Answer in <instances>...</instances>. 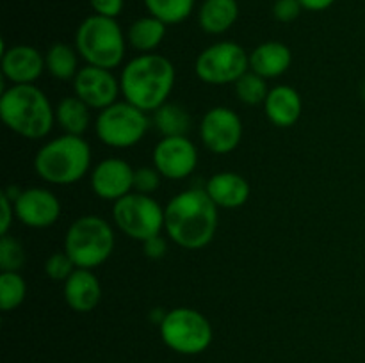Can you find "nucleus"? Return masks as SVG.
<instances>
[{
    "label": "nucleus",
    "mask_w": 365,
    "mask_h": 363,
    "mask_svg": "<svg viewBox=\"0 0 365 363\" xmlns=\"http://www.w3.org/2000/svg\"><path fill=\"white\" fill-rule=\"evenodd\" d=\"M25 260L24 244L9 233L0 235V273H20Z\"/></svg>",
    "instance_id": "c85d7f7f"
},
{
    "label": "nucleus",
    "mask_w": 365,
    "mask_h": 363,
    "mask_svg": "<svg viewBox=\"0 0 365 363\" xmlns=\"http://www.w3.org/2000/svg\"><path fill=\"white\" fill-rule=\"evenodd\" d=\"M198 148L187 135L160 137L152 153L153 167L168 180H185L198 166Z\"/></svg>",
    "instance_id": "f8f14e48"
},
{
    "label": "nucleus",
    "mask_w": 365,
    "mask_h": 363,
    "mask_svg": "<svg viewBox=\"0 0 365 363\" xmlns=\"http://www.w3.org/2000/svg\"><path fill=\"white\" fill-rule=\"evenodd\" d=\"M93 14L107 18H118L123 11L125 0H89Z\"/></svg>",
    "instance_id": "473e14b6"
},
{
    "label": "nucleus",
    "mask_w": 365,
    "mask_h": 363,
    "mask_svg": "<svg viewBox=\"0 0 365 363\" xmlns=\"http://www.w3.org/2000/svg\"><path fill=\"white\" fill-rule=\"evenodd\" d=\"M77 269L73 263V260L68 256V253L64 251H56L46 258L45 262V274L52 281H66L71 276V273Z\"/></svg>",
    "instance_id": "c756f323"
},
{
    "label": "nucleus",
    "mask_w": 365,
    "mask_h": 363,
    "mask_svg": "<svg viewBox=\"0 0 365 363\" xmlns=\"http://www.w3.org/2000/svg\"><path fill=\"white\" fill-rule=\"evenodd\" d=\"M166 347L177 354L196 356L205 352L214 340V327L202 312L189 306L170 310L159 324Z\"/></svg>",
    "instance_id": "0eeeda50"
},
{
    "label": "nucleus",
    "mask_w": 365,
    "mask_h": 363,
    "mask_svg": "<svg viewBox=\"0 0 365 363\" xmlns=\"http://www.w3.org/2000/svg\"><path fill=\"white\" fill-rule=\"evenodd\" d=\"M114 230L103 217L82 216L64 235V251L78 269H96L114 253Z\"/></svg>",
    "instance_id": "423d86ee"
},
{
    "label": "nucleus",
    "mask_w": 365,
    "mask_h": 363,
    "mask_svg": "<svg viewBox=\"0 0 365 363\" xmlns=\"http://www.w3.org/2000/svg\"><path fill=\"white\" fill-rule=\"evenodd\" d=\"M152 125L163 137H175V135H187L192 127V120L184 107L166 102L155 112H152Z\"/></svg>",
    "instance_id": "393cba45"
},
{
    "label": "nucleus",
    "mask_w": 365,
    "mask_h": 363,
    "mask_svg": "<svg viewBox=\"0 0 365 363\" xmlns=\"http://www.w3.org/2000/svg\"><path fill=\"white\" fill-rule=\"evenodd\" d=\"M4 125L24 139H45L56 125V107L36 84L9 85L0 95Z\"/></svg>",
    "instance_id": "7ed1b4c3"
},
{
    "label": "nucleus",
    "mask_w": 365,
    "mask_h": 363,
    "mask_svg": "<svg viewBox=\"0 0 365 363\" xmlns=\"http://www.w3.org/2000/svg\"><path fill=\"white\" fill-rule=\"evenodd\" d=\"M148 14L163 20L166 25H178L192 14L196 0H143Z\"/></svg>",
    "instance_id": "a878e982"
},
{
    "label": "nucleus",
    "mask_w": 365,
    "mask_h": 363,
    "mask_svg": "<svg viewBox=\"0 0 365 363\" xmlns=\"http://www.w3.org/2000/svg\"><path fill=\"white\" fill-rule=\"evenodd\" d=\"M134 167L120 157L100 160L89 174L93 194L103 201L116 203L134 191Z\"/></svg>",
    "instance_id": "2eb2a0df"
},
{
    "label": "nucleus",
    "mask_w": 365,
    "mask_h": 363,
    "mask_svg": "<svg viewBox=\"0 0 365 363\" xmlns=\"http://www.w3.org/2000/svg\"><path fill=\"white\" fill-rule=\"evenodd\" d=\"M0 205H2L0 235H7L9 233V228H11V224H13L14 217H16V214H14V203H13V199L6 194V192H2V194H0Z\"/></svg>",
    "instance_id": "f704fd0d"
},
{
    "label": "nucleus",
    "mask_w": 365,
    "mask_h": 363,
    "mask_svg": "<svg viewBox=\"0 0 365 363\" xmlns=\"http://www.w3.org/2000/svg\"><path fill=\"white\" fill-rule=\"evenodd\" d=\"M127 34L116 18L91 14L84 18L75 32V48L91 66L114 70L121 66L127 53Z\"/></svg>",
    "instance_id": "39448f33"
},
{
    "label": "nucleus",
    "mask_w": 365,
    "mask_h": 363,
    "mask_svg": "<svg viewBox=\"0 0 365 363\" xmlns=\"http://www.w3.org/2000/svg\"><path fill=\"white\" fill-rule=\"evenodd\" d=\"M203 189L210 196V199L216 203L217 209L227 210H234L246 205L250 194H252L248 180L242 174L234 173V171H221V173L212 174Z\"/></svg>",
    "instance_id": "6ab92c4d"
},
{
    "label": "nucleus",
    "mask_w": 365,
    "mask_h": 363,
    "mask_svg": "<svg viewBox=\"0 0 365 363\" xmlns=\"http://www.w3.org/2000/svg\"><path fill=\"white\" fill-rule=\"evenodd\" d=\"M220 210L205 189H185L164 206V231L171 242L196 251L214 241Z\"/></svg>",
    "instance_id": "f257e3e1"
},
{
    "label": "nucleus",
    "mask_w": 365,
    "mask_h": 363,
    "mask_svg": "<svg viewBox=\"0 0 365 363\" xmlns=\"http://www.w3.org/2000/svg\"><path fill=\"white\" fill-rule=\"evenodd\" d=\"M27 298V283L20 273H0V308L13 312Z\"/></svg>",
    "instance_id": "cd10ccee"
},
{
    "label": "nucleus",
    "mask_w": 365,
    "mask_h": 363,
    "mask_svg": "<svg viewBox=\"0 0 365 363\" xmlns=\"http://www.w3.org/2000/svg\"><path fill=\"white\" fill-rule=\"evenodd\" d=\"M113 221L121 233L145 242L164 231V206L153 196L132 191L114 203Z\"/></svg>",
    "instance_id": "1a4fd4ad"
},
{
    "label": "nucleus",
    "mask_w": 365,
    "mask_h": 363,
    "mask_svg": "<svg viewBox=\"0 0 365 363\" xmlns=\"http://www.w3.org/2000/svg\"><path fill=\"white\" fill-rule=\"evenodd\" d=\"M141 244H143V253H145V256H148V258L160 260L166 256L168 241L163 237V233L155 235V237L148 238V241L141 242Z\"/></svg>",
    "instance_id": "72a5a7b5"
},
{
    "label": "nucleus",
    "mask_w": 365,
    "mask_h": 363,
    "mask_svg": "<svg viewBox=\"0 0 365 363\" xmlns=\"http://www.w3.org/2000/svg\"><path fill=\"white\" fill-rule=\"evenodd\" d=\"M245 134L242 120L234 109L225 105L207 110L200 123V139L214 155H228L239 148Z\"/></svg>",
    "instance_id": "9b49d317"
},
{
    "label": "nucleus",
    "mask_w": 365,
    "mask_h": 363,
    "mask_svg": "<svg viewBox=\"0 0 365 363\" xmlns=\"http://www.w3.org/2000/svg\"><path fill=\"white\" fill-rule=\"evenodd\" d=\"M168 25L159 18L146 14L130 23L127 31L128 45L139 53H153L166 38Z\"/></svg>",
    "instance_id": "4be33fe9"
},
{
    "label": "nucleus",
    "mask_w": 365,
    "mask_h": 363,
    "mask_svg": "<svg viewBox=\"0 0 365 363\" xmlns=\"http://www.w3.org/2000/svg\"><path fill=\"white\" fill-rule=\"evenodd\" d=\"M71 84L75 96H78L89 109L98 112L116 103L118 96L121 95L120 78L113 73V70L91 64L82 66Z\"/></svg>",
    "instance_id": "ddd939ff"
},
{
    "label": "nucleus",
    "mask_w": 365,
    "mask_h": 363,
    "mask_svg": "<svg viewBox=\"0 0 365 363\" xmlns=\"http://www.w3.org/2000/svg\"><path fill=\"white\" fill-rule=\"evenodd\" d=\"M13 203L16 219L32 230H45L53 226L61 217L59 198L45 187L21 189Z\"/></svg>",
    "instance_id": "4468645a"
},
{
    "label": "nucleus",
    "mask_w": 365,
    "mask_h": 363,
    "mask_svg": "<svg viewBox=\"0 0 365 363\" xmlns=\"http://www.w3.org/2000/svg\"><path fill=\"white\" fill-rule=\"evenodd\" d=\"M152 127V117L128 102L113 103L100 110L95 120V134L109 148L127 149L139 144Z\"/></svg>",
    "instance_id": "6e6552de"
},
{
    "label": "nucleus",
    "mask_w": 365,
    "mask_h": 363,
    "mask_svg": "<svg viewBox=\"0 0 365 363\" xmlns=\"http://www.w3.org/2000/svg\"><path fill=\"white\" fill-rule=\"evenodd\" d=\"M0 70L11 85L34 84L43 71H46L45 56L31 45H14L9 48L4 46Z\"/></svg>",
    "instance_id": "dca6fc26"
},
{
    "label": "nucleus",
    "mask_w": 365,
    "mask_h": 363,
    "mask_svg": "<svg viewBox=\"0 0 365 363\" xmlns=\"http://www.w3.org/2000/svg\"><path fill=\"white\" fill-rule=\"evenodd\" d=\"M177 71L173 63L160 53H139L120 73L121 96L146 114L155 112L168 102L175 88Z\"/></svg>",
    "instance_id": "f03ea898"
},
{
    "label": "nucleus",
    "mask_w": 365,
    "mask_h": 363,
    "mask_svg": "<svg viewBox=\"0 0 365 363\" xmlns=\"http://www.w3.org/2000/svg\"><path fill=\"white\" fill-rule=\"evenodd\" d=\"M291 64V48L282 41H264L250 52V71L260 75L266 80L287 73Z\"/></svg>",
    "instance_id": "aec40b11"
},
{
    "label": "nucleus",
    "mask_w": 365,
    "mask_h": 363,
    "mask_svg": "<svg viewBox=\"0 0 365 363\" xmlns=\"http://www.w3.org/2000/svg\"><path fill=\"white\" fill-rule=\"evenodd\" d=\"M303 7L299 0H274L273 4V16L280 23H291L298 20Z\"/></svg>",
    "instance_id": "2f4dec72"
},
{
    "label": "nucleus",
    "mask_w": 365,
    "mask_h": 363,
    "mask_svg": "<svg viewBox=\"0 0 365 363\" xmlns=\"http://www.w3.org/2000/svg\"><path fill=\"white\" fill-rule=\"evenodd\" d=\"M160 180L163 177L153 166L138 167L134 171V191L152 196L160 187Z\"/></svg>",
    "instance_id": "7c9ffc66"
},
{
    "label": "nucleus",
    "mask_w": 365,
    "mask_h": 363,
    "mask_svg": "<svg viewBox=\"0 0 365 363\" xmlns=\"http://www.w3.org/2000/svg\"><path fill=\"white\" fill-rule=\"evenodd\" d=\"M91 159V146L84 135L63 134L36 152L34 171L43 182L64 187L81 182L93 169Z\"/></svg>",
    "instance_id": "20e7f679"
},
{
    "label": "nucleus",
    "mask_w": 365,
    "mask_h": 363,
    "mask_svg": "<svg viewBox=\"0 0 365 363\" xmlns=\"http://www.w3.org/2000/svg\"><path fill=\"white\" fill-rule=\"evenodd\" d=\"M235 96L245 105H264L266 96L269 93L267 80L253 71H246L241 78L234 84Z\"/></svg>",
    "instance_id": "bb28decb"
},
{
    "label": "nucleus",
    "mask_w": 365,
    "mask_h": 363,
    "mask_svg": "<svg viewBox=\"0 0 365 363\" xmlns=\"http://www.w3.org/2000/svg\"><path fill=\"white\" fill-rule=\"evenodd\" d=\"M239 18L237 0H203L198 25L205 34L221 36L230 31Z\"/></svg>",
    "instance_id": "412c9836"
},
{
    "label": "nucleus",
    "mask_w": 365,
    "mask_h": 363,
    "mask_svg": "<svg viewBox=\"0 0 365 363\" xmlns=\"http://www.w3.org/2000/svg\"><path fill=\"white\" fill-rule=\"evenodd\" d=\"M64 301L77 313H89L102 301V285L91 269H75L64 281Z\"/></svg>",
    "instance_id": "f3484780"
},
{
    "label": "nucleus",
    "mask_w": 365,
    "mask_h": 363,
    "mask_svg": "<svg viewBox=\"0 0 365 363\" xmlns=\"http://www.w3.org/2000/svg\"><path fill=\"white\" fill-rule=\"evenodd\" d=\"M302 7L305 11H312V13H321V11H327L328 7H331L335 4V0H299Z\"/></svg>",
    "instance_id": "c9c22d12"
},
{
    "label": "nucleus",
    "mask_w": 365,
    "mask_h": 363,
    "mask_svg": "<svg viewBox=\"0 0 365 363\" xmlns=\"http://www.w3.org/2000/svg\"><path fill=\"white\" fill-rule=\"evenodd\" d=\"M246 71H250V53L234 41L212 43L195 60L196 77L209 85L235 84Z\"/></svg>",
    "instance_id": "9d476101"
},
{
    "label": "nucleus",
    "mask_w": 365,
    "mask_h": 363,
    "mask_svg": "<svg viewBox=\"0 0 365 363\" xmlns=\"http://www.w3.org/2000/svg\"><path fill=\"white\" fill-rule=\"evenodd\" d=\"M303 112L302 95L291 85H274L269 89L264 102V114L267 121L278 128L294 127Z\"/></svg>",
    "instance_id": "a211bd4d"
},
{
    "label": "nucleus",
    "mask_w": 365,
    "mask_h": 363,
    "mask_svg": "<svg viewBox=\"0 0 365 363\" xmlns=\"http://www.w3.org/2000/svg\"><path fill=\"white\" fill-rule=\"evenodd\" d=\"M78 52L68 43H53L45 53V66L50 77L57 80H73L78 73Z\"/></svg>",
    "instance_id": "b1692460"
},
{
    "label": "nucleus",
    "mask_w": 365,
    "mask_h": 363,
    "mask_svg": "<svg viewBox=\"0 0 365 363\" xmlns=\"http://www.w3.org/2000/svg\"><path fill=\"white\" fill-rule=\"evenodd\" d=\"M56 123L64 134L84 135L91 125V109L78 96H64L56 107Z\"/></svg>",
    "instance_id": "5701e85b"
},
{
    "label": "nucleus",
    "mask_w": 365,
    "mask_h": 363,
    "mask_svg": "<svg viewBox=\"0 0 365 363\" xmlns=\"http://www.w3.org/2000/svg\"><path fill=\"white\" fill-rule=\"evenodd\" d=\"M362 96H364V100H365V84H364V89H362Z\"/></svg>",
    "instance_id": "e433bc0d"
}]
</instances>
